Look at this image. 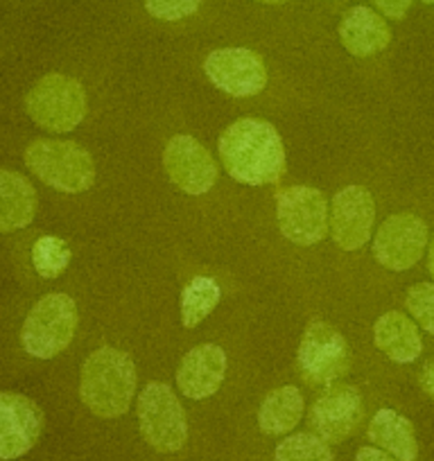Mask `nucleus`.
<instances>
[{
  "instance_id": "obj_1",
  "label": "nucleus",
  "mask_w": 434,
  "mask_h": 461,
  "mask_svg": "<svg viewBox=\"0 0 434 461\" xmlns=\"http://www.w3.org/2000/svg\"><path fill=\"white\" fill-rule=\"evenodd\" d=\"M217 152L233 181L251 188L278 184L285 172V148L272 122L240 118L220 136Z\"/></svg>"
},
{
  "instance_id": "obj_2",
  "label": "nucleus",
  "mask_w": 434,
  "mask_h": 461,
  "mask_svg": "<svg viewBox=\"0 0 434 461\" xmlns=\"http://www.w3.org/2000/svg\"><path fill=\"white\" fill-rule=\"evenodd\" d=\"M139 387V374L130 353L100 346L84 360L79 374L82 405L97 419H121L130 411Z\"/></svg>"
},
{
  "instance_id": "obj_3",
  "label": "nucleus",
  "mask_w": 434,
  "mask_h": 461,
  "mask_svg": "<svg viewBox=\"0 0 434 461\" xmlns=\"http://www.w3.org/2000/svg\"><path fill=\"white\" fill-rule=\"evenodd\" d=\"M23 161L41 184L57 193L79 194L95 185V161L86 148L73 140H32L25 148Z\"/></svg>"
},
{
  "instance_id": "obj_4",
  "label": "nucleus",
  "mask_w": 434,
  "mask_h": 461,
  "mask_svg": "<svg viewBox=\"0 0 434 461\" xmlns=\"http://www.w3.org/2000/svg\"><path fill=\"white\" fill-rule=\"evenodd\" d=\"M79 312L73 296L52 292L30 308L21 326V346L34 360H52L66 351L77 335Z\"/></svg>"
},
{
  "instance_id": "obj_5",
  "label": "nucleus",
  "mask_w": 434,
  "mask_h": 461,
  "mask_svg": "<svg viewBox=\"0 0 434 461\" xmlns=\"http://www.w3.org/2000/svg\"><path fill=\"white\" fill-rule=\"evenodd\" d=\"M86 91L82 82L61 73L39 77L25 95L30 121L57 136L77 130L86 118Z\"/></svg>"
},
{
  "instance_id": "obj_6",
  "label": "nucleus",
  "mask_w": 434,
  "mask_h": 461,
  "mask_svg": "<svg viewBox=\"0 0 434 461\" xmlns=\"http://www.w3.org/2000/svg\"><path fill=\"white\" fill-rule=\"evenodd\" d=\"M139 429L145 443L161 455L181 452L188 443V419L175 389L166 383H148L136 401Z\"/></svg>"
},
{
  "instance_id": "obj_7",
  "label": "nucleus",
  "mask_w": 434,
  "mask_h": 461,
  "mask_svg": "<svg viewBox=\"0 0 434 461\" xmlns=\"http://www.w3.org/2000/svg\"><path fill=\"white\" fill-rule=\"evenodd\" d=\"M276 221L292 245L312 247L330 230L329 202L312 185H290L276 194Z\"/></svg>"
},
{
  "instance_id": "obj_8",
  "label": "nucleus",
  "mask_w": 434,
  "mask_h": 461,
  "mask_svg": "<svg viewBox=\"0 0 434 461\" xmlns=\"http://www.w3.org/2000/svg\"><path fill=\"white\" fill-rule=\"evenodd\" d=\"M428 249V224L414 212L389 215L375 230L371 251L380 267L407 272L423 258Z\"/></svg>"
},
{
  "instance_id": "obj_9",
  "label": "nucleus",
  "mask_w": 434,
  "mask_h": 461,
  "mask_svg": "<svg viewBox=\"0 0 434 461\" xmlns=\"http://www.w3.org/2000/svg\"><path fill=\"white\" fill-rule=\"evenodd\" d=\"M299 369L314 384H333L348 366V344L342 332L323 319L305 326L299 341Z\"/></svg>"
},
{
  "instance_id": "obj_10",
  "label": "nucleus",
  "mask_w": 434,
  "mask_h": 461,
  "mask_svg": "<svg viewBox=\"0 0 434 461\" xmlns=\"http://www.w3.org/2000/svg\"><path fill=\"white\" fill-rule=\"evenodd\" d=\"M203 75L217 91L231 97H254L267 86V68L260 55L242 46L208 52L203 59Z\"/></svg>"
},
{
  "instance_id": "obj_11",
  "label": "nucleus",
  "mask_w": 434,
  "mask_h": 461,
  "mask_svg": "<svg viewBox=\"0 0 434 461\" xmlns=\"http://www.w3.org/2000/svg\"><path fill=\"white\" fill-rule=\"evenodd\" d=\"M163 170L172 185L190 197L208 194L217 184V166L206 145L194 136L176 134L163 148Z\"/></svg>"
},
{
  "instance_id": "obj_12",
  "label": "nucleus",
  "mask_w": 434,
  "mask_h": 461,
  "mask_svg": "<svg viewBox=\"0 0 434 461\" xmlns=\"http://www.w3.org/2000/svg\"><path fill=\"white\" fill-rule=\"evenodd\" d=\"M46 416L25 393L0 392V461H14L28 455L41 438Z\"/></svg>"
},
{
  "instance_id": "obj_13",
  "label": "nucleus",
  "mask_w": 434,
  "mask_h": 461,
  "mask_svg": "<svg viewBox=\"0 0 434 461\" xmlns=\"http://www.w3.org/2000/svg\"><path fill=\"white\" fill-rule=\"evenodd\" d=\"M375 203L365 185H347L330 202V236L338 249L357 251L371 240Z\"/></svg>"
},
{
  "instance_id": "obj_14",
  "label": "nucleus",
  "mask_w": 434,
  "mask_h": 461,
  "mask_svg": "<svg viewBox=\"0 0 434 461\" xmlns=\"http://www.w3.org/2000/svg\"><path fill=\"white\" fill-rule=\"evenodd\" d=\"M362 414H365V402L360 389L344 384L317 398L310 410V428L326 443H342L357 428Z\"/></svg>"
},
{
  "instance_id": "obj_15",
  "label": "nucleus",
  "mask_w": 434,
  "mask_h": 461,
  "mask_svg": "<svg viewBox=\"0 0 434 461\" xmlns=\"http://www.w3.org/2000/svg\"><path fill=\"white\" fill-rule=\"evenodd\" d=\"M229 357L222 346L199 344L190 348L176 369V387L190 401H206L215 396L227 378Z\"/></svg>"
},
{
  "instance_id": "obj_16",
  "label": "nucleus",
  "mask_w": 434,
  "mask_h": 461,
  "mask_svg": "<svg viewBox=\"0 0 434 461\" xmlns=\"http://www.w3.org/2000/svg\"><path fill=\"white\" fill-rule=\"evenodd\" d=\"M338 34L344 50L360 59L387 50L389 41H392V30H389L387 21L366 5L351 7L339 21Z\"/></svg>"
},
{
  "instance_id": "obj_17",
  "label": "nucleus",
  "mask_w": 434,
  "mask_h": 461,
  "mask_svg": "<svg viewBox=\"0 0 434 461\" xmlns=\"http://www.w3.org/2000/svg\"><path fill=\"white\" fill-rule=\"evenodd\" d=\"M374 344L396 365H414L423 353V339L416 321L398 310H389L375 319Z\"/></svg>"
},
{
  "instance_id": "obj_18",
  "label": "nucleus",
  "mask_w": 434,
  "mask_h": 461,
  "mask_svg": "<svg viewBox=\"0 0 434 461\" xmlns=\"http://www.w3.org/2000/svg\"><path fill=\"white\" fill-rule=\"evenodd\" d=\"M39 199L23 175L0 167V233L28 229L37 217Z\"/></svg>"
},
{
  "instance_id": "obj_19",
  "label": "nucleus",
  "mask_w": 434,
  "mask_h": 461,
  "mask_svg": "<svg viewBox=\"0 0 434 461\" xmlns=\"http://www.w3.org/2000/svg\"><path fill=\"white\" fill-rule=\"evenodd\" d=\"M366 434L374 446L396 456L398 461H419V441H416L414 425L396 410L383 407L375 411Z\"/></svg>"
},
{
  "instance_id": "obj_20",
  "label": "nucleus",
  "mask_w": 434,
  "mask_h": 461,
  "mask_svg": "<svg viewBox=\"0 0 434 461\" xmlns=\"http://www.w3.org/2000/svg\"><path fill=\"white\" fill-rule=\"evenodd\" d=\"M303 393L294 384H285L265 396L258 407V428L267 437H285L303 419Z\"/></svg>"
},
{
  "instance_id": "obj_21",
  "label": "nucleus",
  "mask_w": 434,
  "mask_h": 461,
  "mask_svg": "<svg viewBox=\"0 0 434 461\" xmlns=\"http://www.w3.org/2000/svg\"><path fill=\"white\" fill-rule=\"evenodd\" d=\"M222 299V290L217 285L215 278L211 276H194L188 285L181 290L179 312L184 328H197L199 323L211 317L212 310L217 308Z\"/></svg>"
},
{
  "instance_id": "obj_22",
  "label": "nucleus",
  "mask_w": 434,
  "mask_h": 461,
  "mask_svg": "<svg viewBox=\"0 0 434 461\" xmlns=\"http://www.w3.org/2000/svg\"><path fill=\"white\" fill-rule=\"evenodd\" d=\"M73 260V249L64 238L41 236L32 245V267L41 278H59Z\"/></svg>"
},
{
  "instance_id": "obj_23",
  "label": "nucleus",
  "mask_w": 434,
  "mask_h": 461,
  "mask_svg": "<svg viewBox=\"0 0 434 461\" xmlns=\"http://www.w3.org/2000/svg\"><path fill=\"white\" fill-rule=\"evenodd\" d=\"M274 461H335L330 443L314 432L287 434L274 450Z\"/></svg>"
},
{
  "instance_id": "obj_24",
  "label": "nucleus",
  "mask_w": 434,
  "mask_h": 461,
  "mask_svg": "<svg viewBox=\"0 0 434 461\" xmlns=\"http://www.w3.org/2000/svg\"><path fill=\"white\" fill-rule=\"evenodd\" d=\"M405 308L428 335H434V283H419L410 287Z\"/></svg>"
},
{
  "instance_id": "obj_25",
  "label": "nucleus",
  "mask_w": 434,
  "mask_h": 461,
  "mask_svg": "<svg viewBox=\"0 0 434 461\" xmlns=\"http://www.w3.org/2000/svg\"><path fill=\"white\" fill-rule=\"evenodd\" d=\"M202 3L203 0H145V12L152 19L175 23V21L197 14Z\"/></svg>"
},
{
  "instance_id": "obj_26",
  "label": "nucleus",
  "mask_w": 434,
  "mask_h": 461,
  "mask_svg": "<svg viewBox=\"0 0 434 461\" xmlns=\"http://www.w3.org/2000/svg\"><path fill=\"white\" fill-rule=\"evenodd\" d=\"M375 7L380 10V14L387 16V19H405V14L410 12L411 3L414 0H371Z\"/></svg>"
},
{
  "instance_id": "obj_27",
  "label": "nucleus",
  "mask_w": 434,
  "mask_h": 461,
  "mask_svg": "<svg viewBox=\"0 0 434 461\" xmlns=\"http://www.w3.org/2000/svg\"><path fill=\"white\" fill-rule=\"evenodd\" d=\"M356 461H398L389 452L380 450L378 446H365L356 452Z\"/></svg>"
},
{
  "instance_id": "obj_28",
  "label": "nucleus",
  "mask_w": 434,
  "mask_h": 461,
  "mask_svg": "<svg viewBox=\"0 0 434 461\" xmlns=\"http://www.w3.org/2000/svg\"><path fill=\"white\" fill-rule=\"evenodd\" d=\"M419 383H420V389H423L429 398H434V362H428V365L423 366Z\"/></svg>"
},
{
  "instance_id": "obj_29",
  "label": "nucleus",
  "mask_w": 434,
  "mask_h": 461,
  "mask_svg": "<svg viewBox=\"0 0 434 461\" xmlns=\"http://www.w3.org/2000/svg\"><path fill=\"white\" fill-rule=\"evenodd\" d=\"M428 272H429V276L434 278V240H432V245H429V256H428Z\"/></svg>"
},
{
  "instance_id": "obj_30",
  "label": "nucleus",
  "mask_w": 434,
  "mask_h": 461,
  "mask_svg": "<svg viewBox=\"0 0 434 461\" xmlns=\"http://www.w3.org/2000/svg\"><path fill=\"white\" fill-rule=\"evenodd\" d=\"M256 3H265V5H281V3H287V0H256Z\"/></svg>"
},
{
  "instance_id": "obj_31",
  "label": "nucleus",
  "mask_w": 434,
  "mask_h": 461,
  "mask_svg": "<svg viewBox=\"0 0 434 461\" xmlns=\"http://www.w3.org/2000/svg\"><path fill=\"white\" fill-rule=\"evenodd\" d=\"M423 3H425V5H432L434 7V0H423Z\"/></svg>"
}]
</instances>
